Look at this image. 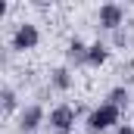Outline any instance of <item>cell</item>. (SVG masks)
Returning a JSON list of instances; mask_svg holds the SVG:
<instances>
[{
    "instance_id": "obj_3",
    "label": "cell",
    "mask_w": 134,
    "mask_h": 134,
    "mask_svg": "<svg viewBox=\"0 0 134 134\" xmlns=\"http://www.w3.org/2000/svg\"><path fill=\"white\" fill-rule=\"evenodd\" d=\"M72 125H75V109L72 106H56L53 112H50V128L56 134H72Z\"/></svg>"
},
{
    "instance_id": "obj_11",
    "label": "cell",
    "mask_w": 134,
    "mask_h": 134,
    "mask_svg": "<svg viewBox=\"0 0 134 134\" xmlns=\"http://www.w3.org/2000/svg\"><path fill=\"white\" fill-rule=\"evenodd\" d=\"M122 75H125V81H128V84H134V63L122 66Z\"/></svg>"
},
{
    "instance_id": "obj_6",
    "label": "cell",
    "mask_w": 134,
    "mask_h": 134,
    "mask_svg": "<svg viewBox=\"0 0 134 134\" xmlns=\"http://www.w3.org/2000/svg\"><path fill=\"white\" fill-rule=\"evenodd\" d=\"M87 50H91V47H87L84 41L72 37V41H69V50H66L69 63H72V66H84V63H87Z\"/></svg>"
},
{
    "instance_id": "obj_9",
    "label": "cell",
    "mask_w": 134,
    "mask_h": 134,
    "mask_svg": "<svg viewBox=\"0 0 134 134\" xmlns=\"http://www.w3.org/2000/svg\"><path fill=\"white\" fill-rule=\"evenodd\" d=\"M53 87H59V91H69V87H72L69 69H53Z\"/></svg>"
},
{
    "instance_id": "obj_12",
    "label": "cell",
    "mask_w": 134,
    "mask_h": 134,
    "mask_svg": "<svg viewBox=\"0 0 134 134\" xmlns=\"http://www.w3.org/2000/svg\"><path fill=\"white\" fill-rule=\"evenodd\" d=\"M115 134H134V125H119V131Z\"/></svg>"
},
{
    "instance_id": "obj_5",
    "label": "cell",
    "mask_w": 134,
    "mask_h": 134,
    "mask_svg": "<svg viewBox=\"0 0 134 134\" xmlns=\"http://www.w3.org/2000/svg\"><path fill=\"white\" fill-rule=\"evenodd\" d=\"M41 119H44V109H41V106H25V109H22V115H19V128H22V134L37 131Z\"/></svg>"
},
{
    "instance_id": "obj_10",
    "label": "cell",
    "mask_w": 134,
    "mask_h": 134,
    "mask_svg": "<svg viewBox=\"0 0 134 134\" xmlns=\"http://www.w3.org/2000/svg\"><path fill=\"white\" fill-rule=\"evenodd\" d=\"M0 100H3V115H9V112L16 109V94H13V87H3Z\"/></svg>"
},
{
    "instance_id": "obj_1",
    "label": "cell",
    "mask_w": 134,
    "mask_h": 134,
    "mask_svg": "<svg viewBox=\"0 0 134 134\" xmlns=\"http://www.w3.org/2000/svg\"><path fill=\"white\" fill-rule=\"evenodd\" d=\"M119 115H122V109L103 103V106H97V109L91 112V119H87V131H91V134H100V131H106V128H112V125H119Z\"/></svg>"
},
{
    "instance_id": "obj_2",
    "label": "cell",
    "mask_w": 134,
    "mask_h": 134,
    "mask_svg": "<svg viewBox=\"0 0 134 134\" xmlns=\"http://www.w3.org/2000/svg\"><path fill=\"white\" fill-rule=\"evenodd\" d=\"M37 41H41L37 25L22 22V25L16 28V34H13V50H31V47H37Z\"/></svg>"
},
{
    "instance_id": "obj_8",
    "label": "cell",
    "mask_w": 134,
    "mask_h": 134,
    "mask_svg": "<svg viewBox=\"0 0 134 134\" xmlns=\"http://www.w3.org/2000/svg\"><path fill=\"white\" fill-rule=\"evenodd\" d=\"M109 106H115V109H125L128 103H131V94H128V87H112L109 91V97H106Z\"/></svg>"
},
{
    "instance_id": "obj_7",
    "label": "cell",
    "mask_w": 134,
    "mask_h": 134,
    "mask_svg": "<svg viewBox=\"0 0 134 134\" xmlns=\"http://www.w3.org/2000/svg\"><path fill=\"white\" fill-rule=\"evenodd\" d=\"M106 59H109V47L100 44V41L91 44V50H87V66H103Z\"/></svg>"
},
{
    "instance_id": "obj_4",
    "label": "cell",
    "mask_w": 134,
    "mask_h": 134,
    "mask_svg": "<svg viewBox=\"0 0 134 134\" xmlns=\"http://www.w3.org/2000/svg\"><path fill=\"white\" fill-rule=\"evenodd\" d=\"M122 19H125V9H122L119 3H103V6H100V25H103V28L119 31Z\"/></svg>"
}]
</instances>
